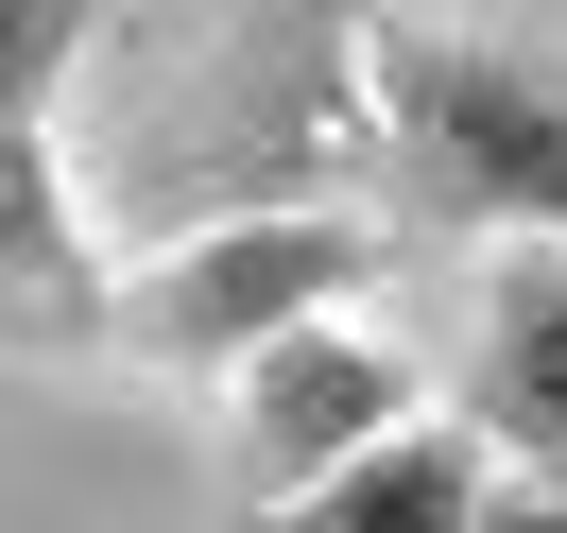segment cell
I'll use <instances>...</instances> for the list:
<instances>
[{"label": "cell", "mask_w": 567, "mask_h": 533, "mask_svg": "<svg viewBox=\"0 0 567 533\" xmlns=\"http://www.w3.org/2000/svg\"><path fill=\"white\" fill-rule=\"evenodd\" d=\"M361 86H379L395 207L464 224V242H567V52L482 35V18H361Z\"/></svg>", "instance_id": "obj_1"}, {"label": "cell", "mask_w": 567, "mask_h": 533, "mask_svg": "<svg viewBox=\"0 0 567 533\" xmlns=\"http://www.w3.org/2000/svg\"><path fill=\"white\" fill-rule=\"evenodd\" d=\"M361 293H379V224L361 207H207L189 242L121 258L104 345L155 361V379H258L276 345L344 327Z\"/></svg>", "instance_id": "obj_2"}, {"label": "cell", "mask_w": 567, "mask_h": 533, "mask_svg": "<svg viewBox=\"0 0 567 533\" xmlns=\"http://www.w3.org/2000/svg\"><path fill=\"white\" fill-rule=\"evenodd\" d=\"M395 430H430L413 361H395L379 327H310V345H276L241 379V482H258V516H292V499H327L344 464H379Z\"/></svg>", "instance_id": "obj_3"}, {"label": "cell", "mask_w": 567, "mask_h": 533, "mask_svg": "<svg viewBox=\"0 0 567 533\" xmlns=\"http://www.w3.org/2000/svg\"><path fill=\"white\" fill-rule=\"evenodd\" d=\"M447 413L482 430L498 464L567 482V242H498L482 293H464V379Z\"/></svg>", "instance_id": "obj_4"}, {"label": "cell", "mask_w": 567, "mask_h": 533, "mask_svg": "<svg viewBox=\"0 0 567 533\" xmlns=\"http://www.w3.org/2000/svg\"><path fill=\"white\" fill-rule=\"evenodd\" d=\"M104 293L121 276L86 258L52 121H0V345H104Z\"/></svg>", "instance_id": "obj_5"}, {"label": "cell", "mask_w": 567, "mask_h": 533, "mask_svg": "<svg viewBox=\"0 0 567 533\" xmlns=\"http://www.w3.org/2000/svg\"><path fill=\"white\" fill-rule=\"evenodd\" d=\"M482 516H498V482H482V430H464V413H430V430H395L379 464H344L327 499L258 516V533H482Z\"/></svg>", "instance_id": "obj_6"}, {"label": "cell", "mask_w": 567, "mask_h": 533, "mask_svg": "<svg viewBox=\"0 0 567 533\" xmlns=\"http://www.w3.org/2000/svg\"><path fill=\"white\" fill-rule=\"evenodd\" d=\"M70 70H86V18H52V0H35V18H0V121H52Z\"/></svg>", "instance_id": "obj_7"}, {"label": "cell", "mask_w": 567, "mask_h": 533, "mask_svg": "<svg viewBox=\"0 0 567 533\" xmlns=\"http://www.w3.org/2000/svg\"><path fill=\"white\" fill-rule=\"evenodd\" d=\"M482 533H567V482H498V516Z\"/></svg>", "instance_id": "obj_8"}]
</instances>
